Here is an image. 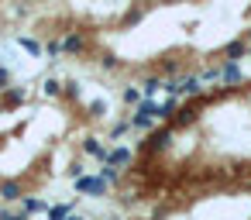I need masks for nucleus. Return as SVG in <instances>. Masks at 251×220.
Returning a JSON list of instances; mask_svg holds the SVG:
<instances>
[{
	"label": "nucleus",
	"instance_id": "39448f33",
	"mask_svg": "<svg viewBox=\"0 0 251 220\" xmlns=\"http://www.w3.org/2000/svg\"><path fill=\"white\" fill-rule=\"evenodd\" d=\"M0 199H4V203L25 199V193H21V182H18V179H7V182H0Z\"/></svg>",
	"mask_w": 251,
	"mask_h": 220
},
{
	"label": "nucleus",
	"instance_id": "f8f14e48",
	"mask_svg": "<svg viewBox=\"0 0 251 220\" xmlns=\"http://www.w3.org/2000/svg\"><path fill=\"white\" fill-rule=\"evenodd\" d=\"M220 79L230 83V86H237V83H241V69H237V62H224V66H220Z\"/></svg>",
	"mask_w": 251,
	"mask_h": 220
},
{
	"label": "nucleus",
	"instance_id": "ddd939ff",
	"mask_svg": "<svg viewBox=\"0 0 251 220\" xmlns=\"http://www.w3.org/2000/svg\"><path fill=\"white\" fill-rule=\"evenodd\" d=\"M83 151H86V155H93V158H100V162L107 165V151H103V145H100L97 138H83Z\"/></svg>",
	"mask_w": 251,
	"mask_h": 220
},
{
	"label": "nucleus",
	"instance_id": "423d86ee",
	"mask_svg": "<svg viewBox=\"0 0 251 220\" xmlns=\"http://www.w3.org/2000/svg\"><path fill=\"white\" fill-rule=\"evenodd\" d=\"M244 52H248V42H244V38H237V42H227V45L220 49V55H224L227 62H237Z\"/></svg>",
	"mask_w": 251,
	"mask_h": 220
},
{
	"label": "nucleus",
	"instance_id": "f03ea898",
	"mask_svg": "<svg viewBox=\"0 0 251 220\" xmlns=\"http://www.w3.org/2000/svg\"><path fill=\"white\" fill-rule=\"evenodd\" d=\"M155 107H158V103H148V100H145V103L131 114V127H134V131H151V124H155Z\"/></svg>",
	"mask_w": 251,
	"mask_h": 220
},
{
	"label": "nucleus",
	"instance_id": "cd10ccee",
	"mask_svg": "<svg viewBox=\"0 0 251 220\" xmlns=\"http://www.w3.org/2000/svg\"><path fill=\"white\" fill-rule=\"evenodd\" d=\"M69 220H86V217H69Z\"/></svg>",
	"mask_w": 251,
	"mask_h": 220
},
{
	"label": "nucleus",
	"instance_id": "f257e3e1",
	"mask_svg": "<svg viewBox=\"0 0 251 220\" xmlns=\"http://www.w3.org/2000/svg\"><path fill=\"white\" fill-rule=\"evenodd\" d=\"M169 145H172V127H158V131L148 134V141L138 145V151H141V155H162Z\"/></svg>",
	"mask_w": 251,
	"mask_h": 220
},
{
	"label": "nucleus",
	"instance_id": "20e7f679",
	"mask_svg": "<svg viewBox=\"0 0 251 220\" xmlns=\"http://www.w3.org/2000/svg\"><path fill=\"white\" fill-rule=\"evenodd\" d=\"M196 117H200V107H196V103H186V107H179V110H176L172 124H176V127H189Z\"/></svg>",
	"mask_w": 251,
	"mask_h": 220
},
{
	"label": "nucleus",
	"instance_id": "b1692460",
	"mask_svg": "<svg viewBox=\"0 0 251 220\" xmlns=\"http://www.w3.org/2000/svg\"><path fill=\"white\" fill-rule=\"evenodd\" d=\"M66 97L69 100H79V83H66Z\"/></svg>",
	"mask_w": 251,
	"mask_h": 220
},
{
	"label": "nucleus",
	"instance_id": "9b49d317",
	"mask_svg": "<svg viewBox=\"0 0 251 220\" xmlns=\"http://www.w3.org/2000/svg\"><path fill=\"white\" fill-rule=\"evenodd\" d=\"M179 93H182V97H203V83H200L196 76H186V79L179 83Z\"/></svg>",
	"mask_w": 251,
	"mask_h": 220
},
{
	"label": "nucleus",
	"instance_id": "0eeeda50",
	"mask_svg": "<svg viewBox=\"0 0 251 220\" xmlns=\"http://www.w3.org/2000/svg\"><path fill=\"white\" fill-rule=\"evenodd\" d=\"M131 158H134V155H131L127 148H110V151H107V165H114V169L131 165Z\"/></svg>",
	"mask_w": 251,
	"mask_h": 220
},
{
	"label": "nucleus",
	"instance_id": "412c9836",
	"mask_svg": "<svg viewBox=\"0 0 251 220\" xmlns=\"http://www.w3.org/2000/svg\"><path fill=\"white\" fill-rule=\"evenodd\" d=\"M100 179H103V182H117V169H114V165H103V169H100Z\"/></svg>",
	"mask_w": 251,
	"mask_h": 220
},
{
	"label": "nucleus",
	"instance_id": "aec40b11",
	"mask_svg": "<svg viewBox=\"0 0 251 220\" xmlns=\"http://www.w3.org/2000/svg\"><path fill=\"white\" fill-rule=\"evenodd\" d=\"M103 114H107V103L103 100H93L90 103V117H103Z\"/></svg>",
	"mask_w": 251,
	"mask_h": 220
},
{
	"label": "nucleus",
	"instance_id": "4be33fe9",
	"mask_svg": "<svg viewBox=\"0 0 251 220\" xmlns=\"http://www.w3.org/2000/svg\"><path fill=\"white\" fill-rule=\"evenodd\" d=\"M45 52H49V55H59V52H62V42H59V38L45 42Z\"/></svg>",
	"mask_w": 251,
	"mask_h": 220
},
{
	"label": "nucleus",
	"instance_id": "2eb2a0df",
	"mask_svg": "<svg viewBox=\"0 0 251 220\" xmlns=\"http://www.w3.org/2000/svg\"><path fill=\"white\" fill-rule=\"evenodd\" d=\"M42 210H49V206H45L38 196H25V199H21V213H28V217H31V213H42Z\"/></svg>",
	"mask_w": 251,
	"mask_h": 220
},
{
	"label": "nucleus",
	"instance_id": "6ab92c4d",
	"mask_svg": "<svg viewBox=\"0 0 251 220\" xmlns=\"http://www.w3.org/2000/svg\"><path fill=\"white\" fill-rule=\"evenodd\" d=\"M18 42H21V49H28L31 55H42V52H45V45H38L35 38H18Z\"/></svg>",
	"mask_w": 251,
	"mask_h": 220
},
{
	"label": "nucleus",
	"instance_id": "c85d7f7f",
	"mask_svg": "<svg viewBox=\"0 0 251 220\" xmlns=\"http://www.w3.org/2000/svg\"><path fill=\"white\" fill-rule=\"evenodd\" d=\"M248 55H251V49H248Z\"/></svg>",
	"mask_w": 251,
	"mask_h": 220
},
{
	"label": "nucleus",
	"instance_id": "a878e982",
	"mask_svg": "<svg viewBox=\"0 0 251 220\" xmlns=\"http://www.w3.org/2000/svg\"><path fill=\"white\" fill-rule=\"evenodd\" d=\"M103 69H121V62L114 55H103Z\"/></svg>",
	"mask_w": 251,
	"mask_h": 220
},
{
	"label": "nucleus",
	"instance_id": "7ed1b4c3",
	"mask_svg": "<svg viewBox=\"0 0 251 220\" xmlns=\"http://www.w3.org/2000/svg\"><path fill=\"white\" fill-rule=\"evenodd\" d=\"M76 193H86V196H103L107 193V182L100 175H79L76 179Z\"/></svg>",
	"mask_w": 251,
	"mask_h": 220
},
{
	"label": "nucleus",
	"instance_id": "4468645a",
	"mask_svg": "<svg viewBox=\"0 0 251 220\" xmlns=\"http://www.w3.org/2000/svg\"><path fill=\"white\" fill-rule=\"evenodd\" d=\"M25 90H18V86H11V90H4V97H0V103L4 107H18V103H25Z\"/></svg>",
	"mask_w": 251,
	"mask_h": 220
},
{
	"label": "nucleus",
	"instance_id": "1a4fd4ad",
	"mask_svg": "<svg viewBox=\"0 0 251 220\" xmlns=\"http://www.w3.org/2000/svg\"><path fill=\"white\" fill-rule=\"evenodd\" d=\"M176 110H179V100H176V97H169L165 103H158V107H155V121H172V117H176Z\"/></svg>",
	"mask_w": 251,
	"mask_h": 220
},
{
	"label": "nucleus",
	"instance_id": "5701e85b",
	"mask_svg": "<svg viewBox=\"0 0 251 220\" xmlns=\"http://www.w3.org/2000/svg\"><path fill=\"white\" fill-rule=\"evenodd\" d=\"M127 127H131V121H121V124H114V131H110V138L117 141V138H121V134H124Z\"/></svg>",
	"mask_w": 251,
	"mask_h": 220
},
{
	"label": "nucleus",
	"instance_id": "9d476101",
	"mask_svg": "<svg viewBox=\"0 0 251 220\" xmlns=\"http://www.w3.org/2000/svg\"><path fill=\"white\" fill-rule=\"evenodd\" d=\"M62 49H66V52H86V35H79V31L66 35V38H62Z\"/></svg>",
	"mask_w": 251,
	"mask_h": 220
},
{
	"label": "nucleus",
	"instance_id": "bb28decb",
	"mask_svg": "<svg viewBox=\"0 0 251 220\" xmlns=\"http://www.w3.org/2000/svg\"><path fill=\"white\" fill-rule=\"evenodd\" d=\"M7 220H28V213H11Z\"/></svg>",
	"mask_w": 251,
	"mask_h": 220
},
{
	"label": "nucleus",
	"instance_id": "a211bd4d",
	"mask_svg": "<svg viewBox=\"0 0 251 220\" xmlns=\"http://www.w3.org/2000/svg\"><path fill=\"white\" fill-rule=\"evenodd\" d=\"M66 83H59V79H45V97H62L66 90H62Z\"/></svg>",
	"mask_w": 251,
	"mask_h": 220
},
{
	"label": "nucleus",
	"instance_id": "393cba45",
	"mask_svg": "<svg viewBox=\"0 0 251 220\" xmlns=\"http://www.w3.org/2000/svg\"><path fill=\"white\" fill-rule=\"evenodd\" d=\"M4 90H11V73L0 69V93H4Z\"/></svg>",
	"mask_w": 251,
	"mask_h": 220
},
{
	"label": "nucleus",
	"instance_id": "dca6fc26",
	"mask_svg": "<svg viewBox=\"0 0 251 220\" xmlns=\"http://www.w3.org/2000/svg\"><path fill=\"white\" fill-rule=\"evenodd\" d=\"M69 217H73V203H59L49 210V220H69Z\"/></svg>",
	"mask_w": 251,
	"mask_h": 220
},
{
	"label": "nucleus",
	"instance_id": "f3484780",
	"mask_svg": "<svg viewBox=\"0 0 251 220\" xmlns=\"http://www.w3.org/2000/svg\"><path fill=\"white\" fill-rule=\"evenodd\" d=\"M124 103H131V107L138 103V107H141V103H145V97H141V90H138V86H127V90H124Z\"/></svg>",
	"mask_w": 251,
	"mask_h": 220
},
{
	"label": "nucleus",
	"instance_id": "6e6552de",
	"mask_svg": "<svg viewBox=\"0 0 251 220\" xmlns=\"http://www.w3.org/2000/svg\"><path fill=\"white\" fill-rule=\"evenodd\" d=\"M162 86H165V79H162V76H145V79H141V97H145V100H151Z\"/></svg>",
	"mask_w": 251,
	"mask_h": 220
}]
</instances>
